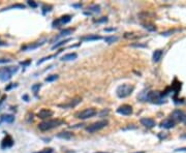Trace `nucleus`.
Masks as SVG:
<instances>
[{
    "label": "nucleus",
    "instance_id": "1",
    "mask_svg": "<svg viewBox=\"0 0 186 153\" xmlns=\"http://www.w3.org/2000/svg\"><path fill=\"white\" fill-rule=\"evenodd\" d=\"M61 124H63V121L60 119H49V120H45L41 123L38 124V128L42 132H47V130L56 128L58 126H60Z\"/></svg>",
    "mask_w": 186,
    "mask_h": 153
},
{
    "label": "nucleus",
    "instance_id": "2",
    "mask_svg": "<svg viewBox=\"0 0 186 153\" xmlns=\"http://www.w3.org/2000/svg\"><path fill=\"white\" fill-rule=\"evenodd\" d=\"M19 70L18 66H7V67H1L0 68V81L7 82L12 79V76L17 73Z\"/></svg>",
    "mask_w": 186,
    "mask_h": 153
},
{
    "label": "nucleus",
    "instance_id": "3",
    "mask_svg": "<svg viewBox=\"0 0 186 153\" xmlns=\"http://www.w3.org/2000/svg\"><path fill=\"white\" fill-rule=\"evenodd\" d=\"M135 87L130 84H122L120 85L117 90H116V94L119 98H125L127 96H129L131 93L134 92Z\"/></svg>",
    "mask_w": 186,
    "mask_h": 153
},
{
    "label": "nucleus",
    "instance_id": "4",
    "mask_svg": "<svg viewBox=\"0 0 186 153\" xmlns=\"http://www.w3.org/2000/svg\"><path fill=\"white\" fill-rule=\"evenodd\" d=\"M147 100L153 103V104H162L165 103V98H163V93H160L158 91H150L147 93Z\"/></svg>",
    "mask_w": 186,
    "mask_h": 153
},
{
    "label": "nucleus",
    "instance_id": "5",
    "mask_svg": "<svg viewBox=\"0 0 186 153\" xmlns=\"http://www.w3.org/2000/svg\"><path fill=\"white\" fill-rule=\"evenodd\" d=\"M96 110L94 108H87L83 111H80L78 113L74 114V117L78 118V119H82V120H85V119H88V118H91L93 116L96 115Z\"/></svg>",
    "mask_w": 186,
    "mask_h": 153
},
{
    "label": "nucleus",
    "instance_id": "6",
    "mask_svg": "<svg viewBox=\"0 0 186 153\" xmlns=\"http://www.w3.org/2000/svg\"><path fill=\"white\" fill-rule=\"evenodd\" d=\"M108 124H109L108 120H100V121L94 122V123L90 124L89 126H87V127H86V130H87L88 133H90V134L96 133V132H98V130L102 129L103 127H105Z\"/></svg>",
    "mask_w": 186,
    "mask_h": 153
},
{
    "label": "nucleus",
    "instance_id": "7",
    "mask_svg": "<svg viewBox=\"0 0 186 153\" xmlns=\"http://www.w3.org/2000/svg\"><path fill=\"white\" fill-rule=\"evenodd\" d=\"M171 117L175 122H181V123L186 124V113L181 110H175L172 113Z\"/></svg>",
    "mask_w": 186,
    "mask_h": 153
},
{
    "label": "nucleus",
    "instance_id": "8",
    "mask_svg": "<svg viewBox=\"0 0 186 153\" xmlns=\"http://www.w3.org/2000/svg\"><path fill=\"white\" fill-rule=\"evenodd\" d=\"M70 20H71V16H69V15L62 16V17L58 18L57 20H55V21L53 22L52 27H53V28H59L60 26H63V25H65V24L69 23Z\"/></svg>",
    "mask_w": 186,
    "mask_h": 153
},
{
    "label": "nucleus",
    "instance_id": "9",
    "mask_svg": "<svg viewBox=\"0 0 186 153\" xmlns=\"http://www.w3.org/2000/svg\"><path fill=\"white\" fill-rule=\"evenodd\" d=\"M132 107L129 105H122L117 109V113L120 115H124V116H128L132 114Z\"/></svg>",
    "mask_w": 186,
    "mask_h": 153
},
{
    "label": "nucleus",
    "instance_id": "10",
    "mask_svg": "<svg viewBox=\"0 0 186 153\" xmlns=\"http://www.w3.org/2000/svg\"><path fill=\"white\" fill-rule=\"evenodd\" d=\"M81 101H82V97H75V98H73V99H70L67 104L58 105V107L62 108V109H70V108H73L75 106H78Z\"/></svg>",
    "mask_w": 186,
    "mask_h": 153
},
{
    "label": "nucleus",
    "instance_id": "11",
    "mask_svg": "<svg viewBox=\"0 0 186 153\" xmlns=\"http://www.w3.org/2000/svg\"><path fill=\"white\" fill-rule=\"evenodd\" d=\"M46 41H47L46 39H43L42 41H37V42H34V43H30V45H27V46L22 47V49H21V50H22V51H24V52L35 50V49H37V48L41 47L42 45H45V42H46Z\"/></svg>",
    "mask_w": 186,
    "mask_h": 153
},
{
    "label": "nucleus",
    "instance_id": "12",
    "mask_svg": "<svg viewBox=\"0 0 186 153\" xmlns=\"http://www.w3.org/2000/svg\"><path fill=\"white\" fill-rule=\"evenodd\" d=\"M141 124L142 125H144L145 127H147V128H153L155 125H156V122H155V120L154 119H152V118H142L141 119Z\"/></svg>",
    "mask_w": 186,
    "mask_h": 153
},
{
    "label": "nucleus",
    "instance_id": "13",
    "mask_svg": "<svg viewBox=\"0 0 186 153\" xmlns=\"http://www.w3.org/2000/svg\"><path fill=\"white\" fill-rule=\"evenodd\" d=\"M13 145H14V140H13V138L7 135V136L3 139L2 143H1V149L9 148V147H12Z\"/></svg>",
    "mask_w": 186,
    "mask_h": 153
},
{
    "label": "nucleus",
    "instance_id": "14",
    "mask_svg": "<svg viewBox=\"0 0 186 153\" xmlns=\"http://www.w3.org/2000/svg\"><path fill=\"white\" fill-rule=\"evenodd\" d=\"M52 115H53V112L51 110H49V109H41L37 114L38 118H40V119H47L49 117H52Z\"/></svg>",
    "mask_w": 186,
    "mask_h": 153
},
{
    "label": "nucleus",
    "instance_id": "15",
    "mask_svg": "<svg viewBox=\"0 0 186 153\" xmlns=\"http://www.w3.org/2000/svg\"><path fill=\"white\" fill-rule=\"evenodd\" d=\"M175 123H176V122H175L172 118H170V119H166V120H163V121L160 123V126H161V127H163V128L170 129V128H173V127L175 126Z\"/></svg>",
    "mask_w": 186,
    "mask_h": 153
},
{
    "label": "nucleus",
    "instance_id": "16",
    "mask_svg": "<svg viewBox=\"0 0 186 153\" xmlns=\"http://www.w3.org/2000/svg\"><path fill=\"white\" fill-rule=\"evenodd\" d=\"M102 37L100 35H96V34H88L86 36H82L81 37V40L83 41H91V40H99L101 39Z\"/></svg>",
    "mask_w": 186,
    "mask_h": 153
},
{
    "label": "nucleus",
    "instance_id": "17",
    "mask_svg": "<svg viewBox=\"0 0 186 153\" xmlns=\"http://www.w3.org/2000/svg\"><path fill=\"white\" fill-rule=\"evenodd\" d=\"M78 58V54L76 53H69V54H65L64 56L61 57L62 61H70V60H74Z\"/></svg>",
    "mask_w": 186,
    "mask_h": 153
},
{
    "label": "nucleus",
    "instance_id": "18",
    "mask_svg": "<svg viewBox=\"0 0 186 153\" xmlns=\"http://www.w3.org/2000/svg\"><path fill=\"white\" fill-rule=\"evenodd\" d=\"M72 32H73V29H72V28H67V29H64V30H62V31L60 32V34H59L57 37H55V39H58V38H60V37H63V36H68V35L72 34Z\"/></svg>",
    "mask_w": 186,
    "mask_h": 153
},
{
    "label": "nucleus",
    "instance_id": "19",
    "mask_svg": "<svg viewBox=\"0 0 186 153\" xmlns=\"http://www.w3.org/2000/svg\"><path fill=\"white\" fill-rule=\"evenodd\" d=\"M162 54H163V52L161 50H156L153 53V62H158L162 57Z\"/></svg>",
    "mask_w": 186,
    "mask_h": 153
},
{
    "label": "nucleus",
    "instance_id": "20",
    "mask_svg": "<svg viewBox=\"0 0 186 153\" xmlns=\"http://www.w3.org/2000/svg\"><path fill=\"white\" fill-rule=\"evenodd\" d=\"M88 10H89V13H86V15L91 14V13H93V14H97V13H99V12H100V6H99V5H97V4H93V5H91V6H89V7H88Z\"/></svg>",
    "mask_w": 186,
    "mask_h": 153
},
{
    "label": "nucleus",
    "instance_id": "21",
    "mask_svg": "<svg viewBox=\"0 0 186 153\" xmlns=\"http://www.w3.org/2000/svg\"><path fill=\"white\" fill-rule=\"evenodd\" d=\"M15 120V117L13 115H2L1 116V121L6 122V123H13Z\"/></svg>",
    "mask_w": 186,
    "mask_h": 153
},
{
    "label": "nucleus",
    "instance_id": "22",
    "mask_svg": "<svg viewBox=\"0 0 186 153\" xmlns=\"http://www.w3.org/2000/svg\"><path fill=\"white\" fill-rule=\"evenodd\" d=\"M72 137V134L68 133V132H61L57 135V138L59 139H64V140H69Z\"/></svg>",
    "mask_w": 186,
    "mask_h": 153
},
{
    "label": "nucleus",
    "instance_id": "23",
    "mask_svg": "<svg viewBox=\"0 0 186 153\" xmlns=\"http://www.w3.org/2000/svg\"><path fill=\"white\" fill-rule=\"evenodd\" d=\"M70 40V38H66V39H63V40H60L59 42H57V43H55L53 47H52V50H55V49H58V48H60V47H62V46H64L66 42H68Z\"/></svg>",
    "mask_w": 186,
    "mask_h": 153
},
{
    "label": "nucleus",
    "instance_id": "24",
    "mask_svg": "<svg viewBox=\"0 0 186 153\" xmlns=\"http://www.w3.org/2000/svg\"><path fill=\"white\" fill-rule=\"evenodd\" d=\"M142 26H143L145 29H147L148 31H156V27L154 25H152V24L144 23V24H142Z\"/></svg>",
    "mask_w": 186,
    "mask_h": 153
},
{
    "label": "nucleus",
    "instance_id": "25",
    "mask_svg": "<svg viewBox=\"0 0 186 153\" xmlns=\"http://www.w3.org/2000/svg\"><path fill=\"white\" fill-rule=\"evenodd\" d=\"M117 39H118V37H117V36L111 35V36H107V37L104 38V41H105V42H108V43H113V42H115Z\"/></svg>",
    "mask_w": 186,
    "mask_h": 153
},
{
    "label": "nucleus",
    "instance_id": "26",
    "mask_svg": "<svg viewBox=\"0 0 186 153\" xmlns=\"http://www.w3.org/2000/svg\"><path fill=\"white\" fill-rule=\"evenodd\" d=\"M58 79V74H51L46 78V82H53Z\"/></svg>",
    "mask_w": 186,
    "mask_h": 153
},
{
    "label": "nucleus",
    "instance_id": "27",
    "mask_svg": "<svg viewBox=\"0 0 186 153\" xmlns=\"http://www.w3.org/2000/svg\"><path fill=\"white\" fill-rule=\"evenodd\" d=\"M40 87H41V84H34V85H32L31 89H32V91H33L36 94L38 92V90L40 89Z\"/></svg>",
    "mask_w": 186,
    "mask_h": 153
},
{
    "label": "nucleus",
    "instance_id": "28",
    "mask_svg": "<svg viewBox=\"0 0 186 153\" xmlns=\"http://www.w3.org/2000/svg\"><path fill=\"white\" fill-rule=\"evenodd\" d=\"M12 8H25V5H23V4H16V5L9 6V7H7V8H4V9H2V10H8V9H12Z\"/></svg>",
    "mask_w": 186,
    "mask_h": 153
},
{
    "label": "nucleus",
    "instance_id": "29",
    "mask_svg": "<svg viewBox=\"0 0 186 153\" xmlns=\"http://www.w3.org/2000/svg\"><path fill=\"white\" fill-rule=\"evenodd\" d=\"M56 55H51V56H48V57H45V58H42V59H40V60H38L37 61V65H39V64H41L42 62H45V61H47V60H50L51 58H53V57H55Z\"/></svg>",
    "mask_w": 186,
    "mask_h": 153
},
{
    "label": "nucleus",
    "instance_id": "30",
    "mask_svg": "<svg viewBox=\"0 0 186 153\" xmlns=\"http://www.w3.org/2000/svg\"><path fill=\"white\" fill-rule=\"evenodd\" d=\"M107 21H108V18H107V17H102L101 19L96 20L95 22H96V23H103V22H107Z\"/></svg>",
    "mask_w": 186,
    "mask_h": 153
},
{
    "label": "nucleus",
    "instance_id": "31",
    "mask_svg": "<svg viewBox=\"0 0 186 153\" xmlns=\"http://www.w3.org/2000/svg\"><path fill=\"white\" fill-rule=\"evenodd\" d=\"M35 153H53V150L52 149H45V150H42V151L35 152Z\"/></svg>",
    "mask_w": 186,
    "mask_h": 153
},
{
    "label": "nucleus",
    "instance_id": "32",
    "mask_svg": "<svg viewBox=\"0 0 186 153\" xmlns=\"http://www.w3.org/2000/svg\"><path fill=\"white\" fill-rule=\"evenodd\" d=\"M27 3H28L30 6H32V7H36V6H37V3L34 2V1H27Z\"/></svg>",
    "mask_w": 186,
    "mask_h": 153
},
{
    "label": "nucleus",
    "instance_id": "33",
    "mask_svg": "<svg viewBox=\"0 0 186 153\" xmlns=\"http://www.w3.org/2000/svg\"><path fill=\"white\" fill-rule=\"evenodd\" d=\"M17 86H18V85H17L16 83H15V84L13 83V84H10L9 86H7L6 88H5V90H9V89H12V88H14V87H17Z\"/></svg>",
    "mask_w": 186,
    "mask_h": 153
},
{
    "label": "nucleus",
    "instance_id": "34",
    "mask_svg": "<svg viewBox=\"0 0 186 153\" xmlns=\"http://www.w3.org/2000/svg\"><path fill=\"white\" fill-rule=\"evenodd\" d=\"M31 63V60H28V61H25V62H21L20 64L23 65V66H27V65H29Z\"/></svg>",
    "mask_w": 186,
    "mask_h": 153
},
{
    "label": "nucleus",
    "instance_id": "35",
    "mask_svg": "<svg viewBox=\"0 0 186 153\" xmlns=\"http://www.w3.org/2000/svg\"><path fill=\"white\" fill-rule=\"evenodd\" d=\"M131 47H141V48H144L146 47V45H140V43H132Z\"/></svg>",
    "mask_w": 186,
    "mask_h": 153
},
{
    "label": "nucleus",
    "instance_id": "36",
    "mask_svg": "<svg viewBox=\"0 0 186 153\" xmlns=\"http://www.w3.org/2000/svg\"><path fill=\"white\" fill-rule=\"evenodd\" d=\"M10 62V59H0V63H7Z\"/></svg>",
    "mask_w": 186,
    "mask_h": 153
},
{
    "label": "nucleus",
    "instance_id": "37",
    "mask_svg": "<svg viewBox=\"0 0 186 153\" xmlns=\"http://www.w3.org/2000/svg\"><path fill=\"white\" fill-rule=\"evenodd\" d=\"M115 28H104V31H115Z\"/></svg>",
    "mask_w": 186,
    "mask_h": 153
},
{
    "label": "nucleus",
    "instance_id": "38",
    "mask_svg": "<svg viewBox=\"0 0 186 153\" xmlns=\"http://www.w3.org/2000/svg\"><path fill=\"white\" fill-rule=\"evenodd\" d=\"M5 97H6V96L4 95V96H3L2 98H1V99H0V106H1V105L3 104V101H4V99H5Z\"/></svg>",
    "mask_w": 186,
    "mask_h": 153
},
{
    "label": "nucleus",
    "instance_id": "39",
    "mask_svg": "<svg viewBox=\"0 0 186 153\" xmlns=\"http://www.w3.org/2000/svg\"><path fill=\"white\" fill-rule=\"evenodd\" d=\"M23 98H24V99H26V101H28V96L27 95H24Z\"/></svg>",
    "mask_w": 186,
    "mask_h": 153
},
{
    "label": "nucleus",
    "instance_id": "40",
    "mask_svg": "<svg viewBox=\"0 0 186 153\" xmlns=\"http://www.w3.org/2000/svg\"><path fill=\"white\" fill-rule=\"evenodd\" d=\"M0 46H5V43L2 42V41H0Z\"/></svg>",
    "mask_w": 186,
    "mask_h": 153
},
{
    "label": "nucleus",
    "instance_id": "41",
    "mask_svg": "<svg viewBox=\"0 0 186 153\" xmlns=\"http://www.w3.org/2000/svg\"><path fill=\"white\" fill-rule=\"evenodd\" d=\"M65 153H74L73 151H67V152H65Z\"/></svg>",
    "mask_w": 186,
    "mask_h": 153
},
{
    "label": "nucleus",
    "instance_id": "42",
    "mask_svg": "<svg viewBox=\"0 0 186 153\" xmlns=\"http://www.w3.org/2000/svg\"><path fill=\"white\" fill-rule=\"evenodd\" d=\"M95 153H108V152H95Z\"/></svg>",
    "mask_w": 186,
    "mask_h": 153
},
{
    "label": "nucleus",
    "instance_id": "43",
    "mask_svg": "<svg viewBox=\"0 0 186 153\" xmlns=\"http://www.w3.org/2000/svg\"><path fill=\"white\" fill-rule=\"evenodd\" d=\"M136 153H144L143 151H141V152H136Z\"/></svg>",
    "mask_w": 186,
    "mask_h": 153
}]
</instances>
